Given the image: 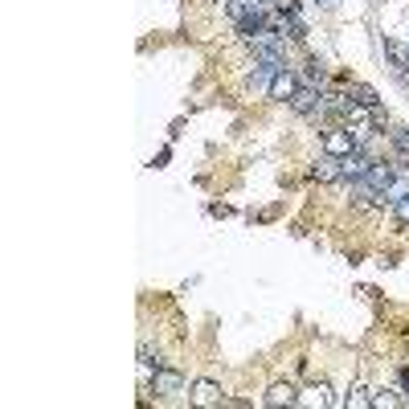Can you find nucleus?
Listing matches in <instances>:
<instances>
[{
  "label": "nucleus",
  "mask_w": 409,
  "mask_h": 409,
  "mask_svg": "<svg viewBox=\"0 0 409 409\" xmlns=\"http://www.w3.org/2000/svg\"><path fill=\"white\" fill-rule=\"evenodd\" d=\"M324 152L327 156H336V160H348V156H352V152H360L356 147V139H352V131L348 127H336V131H324Z\"/></svg>",
  "instance_id": "nucleus-1"
},
{
  "label": "nucleus",
  "mask_w": 409,
  "mask_h": 409,
  "mask_svg": "<svg viewBox=\"0 0 409 409\" xmlns=\"http://www.w3.org/2000/svg\"><path fill=\"white\" fill-rule=\"evenodd\" d=\"M299 86H303V82H299V74H294V70H278V74H275V82L266 86V95L275 98V102H291Z\"/></svg>",
  "instance_id": "nucleus-2"
},
{
  "label": "nucleus",
  "mask_w": 409,
  "mask_h": 409,
  "mask_svg": "<svg viewBox=\"0 0 409 409\" xmlns=\"http://www.w3.org/2000/svg\"><path fill=\"white\" fill-rule=\"evenodd\" d=\"M287 107H291L294 115H315L319 107H324V95H319V86H299Z\"/></svg>",
  "instance_id": "nucleus-3"
},
{
  "label": "nucleus",
  "mask_w": 409,
  "mask_h": 409,
  "mask_svg": "<svg viewBox=\"0 0 409 409\" xmlns=\"http://www.w3.org/2000/svg\"><path fill=\"white\" fill-rule=\"evenodd\" d=\"M270 409H282V405H299V389H294L291 381H275L270 389H266V397H262Z\"/></svg>",
  "instance_id": "nucleus-4"
},
{
  "label": "nucleus",
  "mask_w": 409,
  "mask_h": 409,
  "mask_svg": "<svg viewBox=\"0 0 409 409\" xmlns=\"http://www.w3.org/2000/svg\"><path fill=\"white\" fill-rule=\"evenodd\" d=\"M385 58H389L393 74H397L401 82H409V53H405V46H401L397 37H385Z\"/></svg>",
  "instance_id": "nucleus-5"
},
{
  "label": "nucleus",
  "mask_w": 409,
  "mask_h": 409,
  "mask_svg": "<svg viewBox=\"0 0 409 409\" xmlns=\"http://www.w3.org/2000/svg\"><path fill=\"white\" fill-rule=\"evenodd\" d=\"M340 168H344V180H352V184H356V180H364V176H368L373 160H368L364 152H352L348 160H340Z\"/></svg>",
  "instance_id": "nucleus-6"
},
{
  "label": "nucleus",
  "mask_w": 409,
  "mask_h": 409,
  "mask_svg": "<svg viewBox=\"0 0 409 409\" xmlns=\"http://www.w3.org/2000/svg\"><path fill=\"white\" fill-rule=\"evenodd\" d=\"M311 176L319 180V184H336V180H344V168H340L336 156H327V152H324V160L311 168Z\"/></svg>",
  "instance_id": "nucleus-7"
},
{
  "label": "nucleus",
  "mask_w": 409,
  "mask_h": 409,
  "mask_svg": "<svg viewBox=\"0 0 409 409\" xmlns=\"http://www.w3.org/2000/svg\"><path fill=\"white\" fill-rule=\"evenodd\" d=\"M180 385H184V376H180V373H172V368H156L152 389L160 393V397H172V393H180Z\"/></svg>",
  "instance_id": "nucleus-8"
},
{
  "label": "nucleus",
  "mask_w": 409,
  "mask_h": 409,
  "mask_svg": "<svg viewBox=\"0 0 409 409\" xmlns=\"http://www.w3.org/2000/svg\"><path fill=\"white\" fill-rule=\"evenodd\" d=\"M188 401H193V405H221L225 397H221V389H217L213 381H196V385H193V397H188Z\"/></svg>",
  "instance_id": "nucleus-9"
},
{
  "label": "nucleus",
  "mask_w": 409,
  "mask_h": 409,
  "mask_svg": "<svg viewBox=\"0 0 409 409\" xmlns=\"http://www.w3.org/2000/svg\"><path fill=\"white\" fill-rule=\"evenodd\" d=\"M348 98H352L356 107H368V111H376V107H381V95H376L373 86H364V82H356V86L348 90Z\"/></svg>",
  "instance_id": "nucleus-10"
},
{
  "label": "nucleus",
  "mask_w": 409,
  "mask_h": 409,
  "mask_svg": "<svg viewBox=\"0 0 409 409\" xmlns=\"http://www.w3.org/2000/svg\"><path fill=\"white\" fill-rule=\"evenodd\" d=\"M331 401H336V397H331V389H327L324 381H319V385H311L307 397H299V405H319V409H327Z\"/></svg>",
  "instance_id": "nucleus-11"
},
{
  "label": "nucleus",
  "mask_w": 409,
  "mask_h": 409,
  "mask_svg": "<svg viewBox=\"0 0 409 409\" xmlns=\"http://www.w3.org/2000/svg\"><path fill=\"white\" fill-rule=\"evenodd\" d=\"M324 62H319V58H307V65H303V74H299V82H303V86H319V82H324Z\"/></svg>",
  "instance_id": "nucleus-12"
},
{
  "label": "nucleus",
  "mask_w": 409,
  "mask_h": 409,
  "mask_svg": "<svg viewBox=\"0 0 409 409\" xmlns=\"http://www.w3.org/2000/svg\"><path fill=\"white\" fill-rule=\"evenodd\" d=\"M344 405H348V409H364V405H373V389H368V385H356V389L344 397Z\"/></svg>",
  "instance_id": "nucleus-13"
},
{
  "label": "nucleus",
  "mask_w": 409,
  "mask_h": 409,
  "mask_svg": "<svg viewBox=\"0 0 409 409\" xmlns=\"http://www.w3.org/2000/svg\"><path fill=\"white\" fill-rule=\"evenodd\" d=\"M409 397H401L397 389H381V393H373V405L376 409H393V405H405Z\"/></svg>",
  "instance_id": "nucleus-14"
},
{
  "label": "nucleus",
  "mask_w": 409,
  "mask_h": 409,
  "mask_svg": "<svg viewBox=\"0 0 409 409\" xmlns=\"http://www.w3.org/2000/svg\"><path fill=\"white\" fill-rule=\"evenodd\" d=\"M393 221H397V229H409V193L393 201Z\"/></svg>",
  "instance_id": "nucleus-15"
},
{
  "label": "nucleus",
  "mask_w": 409,
  "mask_h": 409,
  "mask_svg": "<svg viewBox=\"0 0 409 409\" xmlns=\"http://www.w3.org/2000/svg\"><path fill=\"white\" fill-rule=\"evenodd\" d=\"M393 144L401 147V156L409 160V127H393Z\"/></svg>",
  "instance_id": "nucleus-16"
},
{
  "label": "nucleus",
  "mask_w": 409,
  "mask_h": 409,
  "mask_svg": "<svg viewBox=\"0 0 409 409\" xmlns=\"http://www.w3.org/2000/svg\"><path fill=\"white\" fill-rule=\"evenodd\" d=\"M139 364H144V368H160V352H152V348H139Z\"/></svg>",
  "instance_id": "nucleus-17"
},
{
  "label": "nucleus",
  "mask_w": 409,
  "mask_h": 409,
  "mask_svg": "<svg viewBox=\"0 0 409 409\" xmlns=\"http://www.w3.org/2000/svg\"><path fill=\"white\" fill-rule=\"evenodd\" d=\"M401 385H405V389H409V364H405V368H401Z\"/></svg>",
  "instance_id": "nucleus-18"
}]
</instances>
